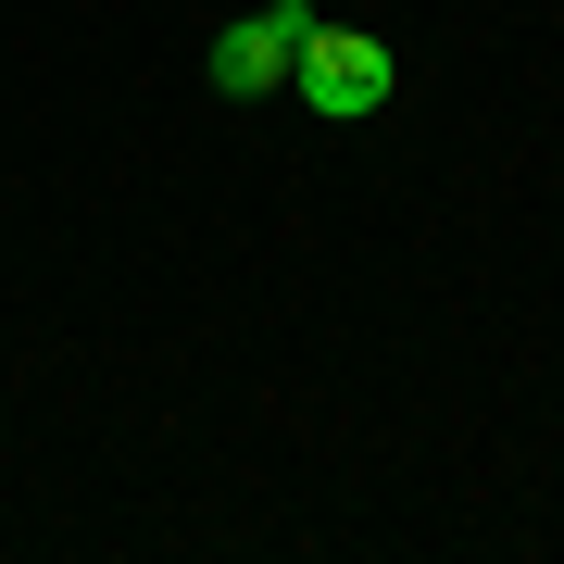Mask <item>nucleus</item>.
I'll use <instances>...</instances> for the list:
<instances>
[{
    "instance_id": "nucleus-2",
    "label": "nucleus",
    "mask_w": 564,
    "mask_h": 564,
    "mask_svg": "<svg viewBox=\"0 0 564 564\" xmlns=\"http://www.w3.org/2000/svg\"><path fill=\"white\" fill-rule=\"evenodd\" d=\"M302 39H314V13H302V0H263V13H239V25L202 51V76L226 88V101H263V88H289Z\"/></svg>"
},
{
    "instance_id": "nucleus-1",
    "label": "nucleus",
    "mask_w": 564,
    "mask_h": 564,
    "mask_svg": "<svg viewBox=\"0 0 564 564\" xmlns=\"http://www.w3.org/2000/svg\"><path fill=\"white\" fill-rule=\"evenodd\" d=\"M289 88H302V113L364 126L389 88H402V63H389V39H377V25H314V39H302V63H289Z\"/></svg>"
}]
</instances>
